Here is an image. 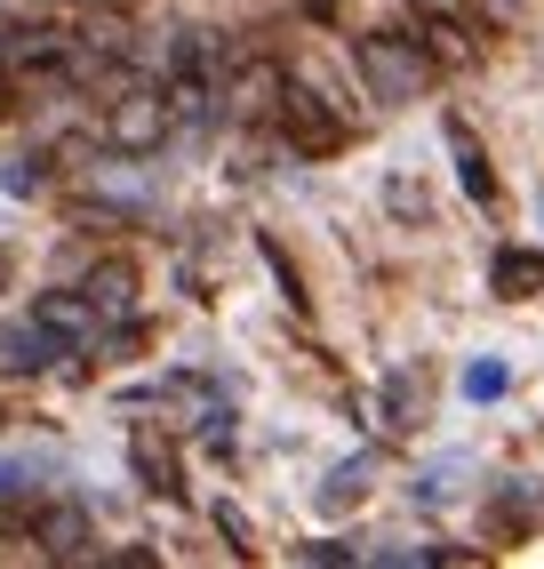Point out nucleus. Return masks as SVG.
<instances>
[{
	"mask_svg": "<svg viewBox=\"0 0 544 569\" xmlns=\"http://www.w3.org/2000/svg\"><path fill=\"white\" fill-rule=\"evenodd\" d=\"M353 57H361V72H369V89H376L384 104H401V97H416L424 81H433V64H424V49L393 41V32H369V41H361Z\"/></svg>",
	"mask_w": 544,
	"mask_h": 569,
	"instance_id": "nucleus-1",
	"label": "nucleus"
},
{
	"mask_svg": "<svg viewBox=\"0 0 544 569\" xmlns=\"http://www.w3.org/2000/svg\"><path fill=\"white\" fill-rule=\"evenodd\" d=\"M169 137V104L161 97H121V104H112V121H104V144H112V153H152V144H161Z\"/></svg>",
	"mask_w": 544,
	"mask_h": 569,
	"instance_id": "nucleus-2",
	"label": "nucleus"
},
{
	"mask_svg": "<svg viewBox=\"0 0 544 569\" xmlns=\"http://www.w3.org/2000/svg\"><path fill=\"white\" fill-rule=\"evenodd\" d=\"M281 121H289V137L304 144V153H329V144L344 137V121L321 104V89H289V97H281Z\"/></svg>",
	"mask_w": 544,
	"mask_h": 569,
	"instance_id": "nucleus-3",
	"label": "nucleus"
},
{
	"mask_svg": "<svg viewBox=\"0 0 544 569\" xmlns=\"http://www.w3.org/2000/svg\"><path fill=\"white\" fill-rule=\"evenodd\" d=\"M41 546H49V553H81V546H89V513H81V506H49V513H41Z\"/></svg>",
	"mask_w": 544,
	"mask_h": 569,
	"instance_id": "nucleus-4",
	"label": "nucleus"
},
{
	"mask_svg": "<svg viewBox=\"0 0 544 569\" xmlns=\"http://www.w3.org/2000/svg\"><path fill=\"white\" fill-rule=\"evenodd\" d=\"M49 361V329L24 321V329H0V369H41Z\"/></svg>",
	"mask_w": 544,
	"mask_h": 569,
	"instance_id": "nucleus-5",
	"label": "nucleus"
},
{
	"mask_svg": "<svg viewBox=\"0 0 544 569\" xmlns=\"http://www.w3.org/2000/svg\"><path fill=\"white\" fill-rule=\"evenodd\" d=\"M496 289H504V297H536V289H544V257H521V249L496 257Z\"/></svg>",
	"mask_w": 544,
	"mask_h": 569,
	"instance_id": "nucleus-6",
	"label": "nucleus"
},
{
	"mask_svg": "<svg viewBox=\"0 0 544 569\" xmlns=\"http://www.w3.org/2000/svg\"><path fill=\"white\" fill-rule=\"evenodd\" d=\"M449 137H456V169H464V184H473V193L488 201V193H496V184H488V161H481V144H473V137H464V129H449Z\"/></svg>",
	"mask_w": 544,
	"mask_h": 569,
	"instance_id": "nucleus-7",
	"label": "nucleus"
},
{
	"mask_svg": "<svg viewBox=\"0 0 544 569\" xmlns=\"http://www.w3.org/2000/svg\"><path fill=\"white\" fill-rule=\"evenodd\" d=\"M0 281H9V257H0Z\"/></svg>",
	"mask_w": 544,
	"mask_h": 569,
	"instance_id": "nucleus-8",
	"label": "nucleus"
}]
</instances>
